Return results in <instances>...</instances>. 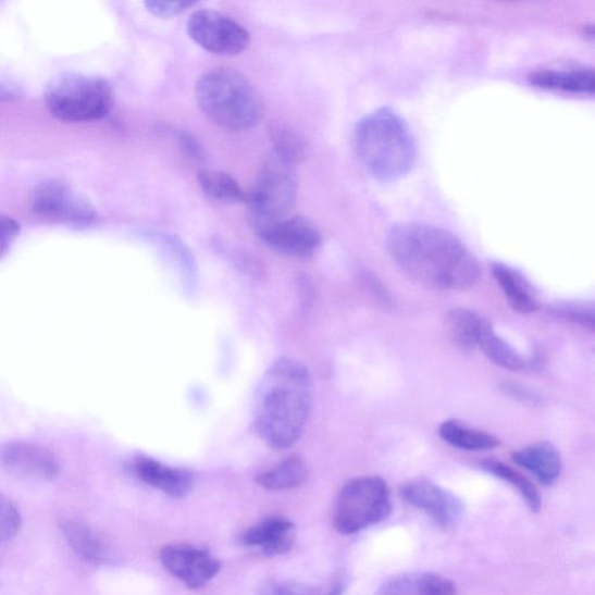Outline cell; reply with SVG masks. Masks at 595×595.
Masks as SVG:
<instances>
[{"label": "cell", "mask_w": 595, "mask_h": 595, "mask_svg": "<svg viewBox=\"0 0 595 595\" xmlns=\"http://www.w3.org/2000/svg\"><path fill=\"white\" fill-rule=\"evenodd\" d=\"M391 258L413 282L435 292H466L478 284L482 268L453 233L432 225L406 223L386 237Z\"/></svg>", "instance_id": "1"}, {"label": "cell", "mask_w": 595, "mask_h": 595, "mask_svg": "<svg viewBox=\"0 0 595 595\" xmlns=\"http://www.w3.org/2000/svg\"><path fill=\"white\" fill-rule=\"evenodd\" d=\"M311 407L312 380L308 368L284 357L269 367L260 382L255 427L269 447L290 448L302 435Z\"/></svg>", "instance_id": "2"}, {"label": "cell", "mask_w": 595, "mask_h": 595, "mask_svg": "<svg viewBox=\"0 0 595 595\" xmlns=\"http://www.w3.org/2000/svg\"><path fill=\"white\" fill-rule=\"evenodd\" d=\"M354 149L367 172L382 182L402 178L411 172L417 160L410 126L388 108L361 119L355 128Z\"/></svg>", "instance_id": "3"}, {"label": "cell", "mask_w": 595, "mask_h": 595, "mask_svg": "<svg viewBox=\"0 0 595 595\" xmlns=\"http://www.w3.org/2000/svg\"><path fill=\"white\" fill-rule=\"evenodd\" d=\"M199 109L212 123L230 131H246L259 125L264 103L253 85L231 67H214L196 85Z\"/></svg>", "instance_id": "4"}, {"label": "cell", "mask_w": 595, "mask_h": 595, "mask_svg": "<svg viewBox=\"0 0 595 595\" xmlns=\"http://www.w3.org/2000/svg\"><path fill=\"white\" fill-rule=\"evenodd\" d=\"M45 103L50 114L63 123H90L110 113L114 92L104 78L64 73L47 84Z\"/></svg>", "instance_id": "5"}, {"label": "cell", "mask_w": 595, "mask_h": 595, "mask_svg": "<svg viewBox=\"0 0 595 595\" xmlns=\"http://www.w3.org/2000/svg\"><path fill=\"white\" fill-rule=\"evenodd\" d=\"M393 512L387 483L376 475L349 481L338 493L334 526L339 534L352 535L375 525Z\"/></svg>", "instance_id": "6"}, {"label": "cell", "mask_w": 595, "mask_h": 595, "mask_svg": "<svg viewBox=\"0 0 595 595\" xmlns=\"http://www.w3.org/2000/svg\"><path fill=\"white\" fill-rule=\"evenodd\" d=\"M297 195L295 166L275 156L266 160L247 200L253 231L290 216Z\"/></svg>", "instance_id": "7"}, {"label": "cell", "mask_w": 595, "mask_h": 595, "mask_svg": "<svg viewBox=\"0 0 595 595\" xmlns=\"http://www.w3.org/2000/svg\"><path fill=\"white\" fill-rule=\"evenodd\" d=\"M188 32L201 48L219 55L240 54L250 42L249 33L243 25L213 10L194 12L188 22Z\"/></svg>", "instance_id": "8"}, {"label": "cell", "mask_w": 595, "mask_h": 595, "mask_svg": "<svg viewBox=\"0 0 595 595\" xmlns=\"http://www.w3.org/2000/svg\"><path fill=\"white\" fill-rule=\"evenodd\" d=\"M33 211L77 227L97 223L98 213L91 203L63 181L42 183L33 196Z\"/></svg>", "instance_id": "9"}, {"label": "cell", "mask_w": 595, "mask_h": 595, "mask_svg": "<svg viewBox=\"0 0 595 595\" xmlns=\"http://www.w3.org/2000/svg\"><path fill=\"white\" fill-rule=\"evenodd\" d=\"M255 233L272 250L297 259L313 257L321 245L320 231L302 216H287L255 230Z\"/></svg>", "instance_id": "10"}, {"label": "cell", "mask_w": 595, "mask_h": 595, "mask_svg": "<svg viewBox=\"0 0 595 595\" xmlns=\"http://www.w3.org/2000/svg\"><path fill=\"white\" fill-rule=\"evenodd\" d=\"M163 568L186 587L198 590L219 573V560L207 549L191 544H172L161 550Z\"/></svg>", "instance_id": "11"}, {"label": "cell", "mask_w": 595, "mask_h": 595, "mask_svg": "<svg viewBox=\"0 0 595 595\" xmlns=\"http://www.w3.org/2000/svg\"><path fill=\"white\" fill-rule=\"evenodd\" d=\"M401 498L426 513L441 530H448L463 513L460 499L438 485L419 480L405 484L400 488Z\"/></svg>", "instance_id": "12"}, {"label": "cell", "mask_w": 595, "mask_h": 595, "mask_svg": "<svg viewBox=\"0 0 595 595\" xmlns=\"http://www.w3.org/2000/svg\"><path fill=\"white\" fill-rule=\"evenodd\" d=\"M0 458L7 470L23 479L50 482L57 480L61 471L54 454L30 442H8Z\"/></svg>", "instance_id": "13"}, {"label": "cell", "mask_w": 595, "mask_h": 595, "mask_svg": "<svg viewBox=\"0 0 595 595\" xmlns=\"http://www.w3.org/2000/svg\"><path fill=\"white\" fill-rule=\"evenodd\" d=\"M295 523L283 517H272L250 526L240 536L244 547L260 548L268 556H282L295 544Z\"/></svg>", "instance_id": "14"}, {"label": "cell", "mask_w": 595, "mask_h": 595, "mask_svg": "<svg viewBox=\"0 0 595 595\" xmlns=\"http://www.w3.org/2000/svg\"><path fill=\"white\" fill-rule=\"evenodd\" d=\"M132 467L139 480L166 496L183 498L193 489L194 478L188 470L169 467L149 457L136 458Z\"/></svg>", "instance_id": "15"}, {"label": "cell", "mask_w": 595, "mask_h": 595, "mask_svg": "<svg viewBox=\"0 0 595 595\" xmlns=\"http://www.w3.org/2000/svg\"><path fill=\"white\" fill-rule=\"evenodd\" d=\"M60 526L66 543L85 562L97 566L113 563L115 554L109 542L90 525L77 520H64Z\"/></svg>", "instance_id": "16"}, {"label": "cell", "mask_w": 595, "mask_h": 595, "mask_svg": "<svg viewBox=\"0 0 595 595\" xmlns=\"http://www.w3.org/2000/svg\"><path fill=\"white\" fill-rule=\"evenodd\" d=\"M491 270L515 311L530 314L541 309L542 301L535 286L520 271L504 263L492 264Z\"/></svg>", "instance_id": "17"}, {"label": "cell", "mask_w": 595, "mask_h": 595, "mask_svg": "<svg viewBox=\"0 0 595 595\" xmlns=\"http://www.w3.org/2000/svg\"><path fill=\"white\" fill-rule=\"evenodd\" d=\"M512 460L520 468L530 471L544 486L554 485L563 470L562 457L550 442H537L518 450Z\"/></svg>", "instance_id": "18"}, {"label": "cell", "mask_w": 595, "mask_h": 595, "mask_svg": "<svg viewBox=\"0 0 595 595\" xmlns=\"http://www.w3.org/2000/svg\"><path fill=\"white\" fill-rule=\"evenodd\" d=\"M376 595H457V588L448 578L416 572L391 578L379 588Z\"/></svg>", "instance_id": "19"}, {"label": "cell", "mask_w": 595, "mask_h": 595, "mask_svg": "<svg viewBox=\"0 0 595 595\" xmlns=\"http://www.w3.org/2000/svg\"><path fill=\"white\" fill-rule=\"evenodd\" d=\"M531 80L536 87L582 95H595V71H542Z\"/></svg>", "instance_id": "20"}, {"label": "cell", "mask_w": 595, "mask_h": 595, "mask_svg": "<svg viewBox=\"0 0 595 595\" xmlns=\"http://www.w3.org/2000/svg\"><path fill=\"white\" fill-rule=\"evenodd\" d=\"M270 138L274 145L275 157L283 162L297 165L311 156L308 139L294 126L285 123H274L270 127Z\"/></svg>", "instance_id": "21"}, {"label": "cell", "mask_w": 595, "mask_h": 595, "mask_svg": "<svg viewBox=\"0 0 595 595\" xmlns=\"http://www.w3.org/2000/svg\"><path fill=\"white\" fill-rule=\"evenodd\" d=\"M438 433L448 445L469 451L491 450L501 445L497 436L468 427L464 423L456 420L442 423Z\"/></svg>", "instance_id": "22"}, {"label": "cell", "mask_w": 595, "mask_h": 595, "mask_svg": "<svg viewBox=\"0 0 595 595\" xmlns=\"http://www.w3.org/2000/svg\"><path fill=\"white\" fill-rule=\"evenodd\" d=\"M309 467L299 457L285 461L261 473L258 484L272 492L288 491L301 486L309 479Z\"/></svg>", "instance_id": "23"}, {"label": "cell", "mask_w": 595, "mask_h": 595, "mask_svg": "<svg viewBox=\"0 0 595 595\" xmlns=\"http://www.w3.org/2000/svg\"><path fill=\"white\" fill-rule=\"evenodd\" d=\"M487 322L480 313L464 308L451 310L447 318L453 343L463 349L479 347L480 336Z\"/></svg>", "instance_id": "24"}, {"label": "cell", "mask_w": 595, "mask_h": 595, "mask_svg": "<svg viewBox=\"0 0 595 595\" xmlns=\"http://www.w3.org/2000/svg\"><path fill=\"white\" fill-rule=\"evenodd\" d=\"M198 181L203 194L220 202H247L248 195L241 185L227 173L220 170L202 169L198 174Z\"/></svg>", "instance_id": "25"}, {"label": "cell", "mask_w": 595, "mask_h": 595, "mask_svg": "<svg viewBox=\"0 0 595 595\" xmlns=\"http://www.w3.org/2000/svg\"><path fill=\"white\" fill-rule=\"evenodd\" d=\"M479 347L487 359L496 365L509 371H521L525 367V361L521 354L511 345L505 342L489 322L485 325L479 339Z\"/></svg>", "instance_id": "26"}, {"label": "cell", "mask_w": 595, "mask_h": 595, "mask_svg": "<svg viewBox=\"0 0 595 595\" xmlns=\"http://www.w3.org/2000/svg\"><path fill=\"white\" fill-rule=\"evenodd\" d=\"M482 468L495 475V478L513 486L522 497L524 504L531 511L538 513L542 508V498L536 486L517 470L501 462L487 460L482 463Z\"/></svg>", "instance_id": "27"}, {"label": "cell", "mask_w": 595, "mask_h": 595, "mask_svg": "<svg viewBox=\"0 0 595 595\" xmlns=\"http://www.w3.org/2000/svg\"><path fill=\"white\" fill-rule=\"evenodd\" d=\"M550 311L558 319L595 332V301H560L554 303Z\"/></svg>", "instance_id": "28"}, {"label": "cell", "mask_w": 595, "mask_h": 595, "mask_svg": "<svg viewBox=\"0 0 595 595\" xmlns=\"http://www.w3.org/2000/svg\"><path fill=\"white\" fill-rule=\"evenodd\" d=\"M344 591L345 585L342 582L317 587L295 582H272L263 588L261 595H343Z\"/></svg>", "instance_id": "29"}, {"label": "cell", "mask_w": 595, "mask_h": 595, "mask_svg": "<svg viewBox=\"0 0 595 595\" xmlns=\"http://www.w3.org/2000/svg\"><path fill=\"white\" fill-rule=\"evenodd\" d=\"M0 519H2V542L7 543L12 541L22 529V515L18 506L11 499L2 497L0 499Z\"/></svg>", "instance_id": "30"}, {"label": "cell", "mask_w": 595, "mask_h": 595, "mask_svg": "<svg viewBox=\"0 0 595 595\" xmlns=\"http://www.w3.org/2000/svg\"><path fill=\"white\" fill-rule=\"evenodd\" d=\"M21 231L22 226L18 221L7 215L0 218V257H5V253L21 234Z\"/></svg>", "instance_id": "31"}, {"label": "cell", "mask_w": 595, "mask_h": 595, "mask_svg": "<svg viewBox=\"0 0 595 595\" xmlns=\"http://www.w3.org/2000/svg\"><path fill=\"white\" fill-rule=\"evenodd\" d=\"M195 3L191 2H156V0H149L145 3L147 10L161 18H172V16L179 15L185 10L191 8Z\"/></svg>", "instance_id": "32"}, {"label": "cell", "mask_w": 595, "mask_h": 595, "mask_svg": "<svg viewBox=\"0 0 595 595\" xmlns=\"http://www.w3.org/2000/svg\"><path fill=\"white\" fill-rule=\"evenodd\" d=\"M501 387L504 389V393H506L509 396H512L513 398H516L517 400L521 402L531 404V405H540L542 402L538 395L533 393L532 389L526 388L520 384L508 382V383H504Z\"/></svg>", "instance_id": "33"}, {"label": "cell", "mask_w": 595, "mask_h": 595, "mask_svg": "<svg viewBox=\"0 0 595 595\" xmlns=\"http://www.w3.org/2000/svg\"><path fill=\"white\" fill-rule=\"evenodd\" d=\"M178 141L186 156L196 161L206 160V151L191 134L182 132L178 134Z\"/></svg>", "instance_id": "34"}, {"label": "cell", "mask_w": 595, "mask_h": 595, "mask_svg": "<svg viewBox=\"0 0 595 595\" xmlns=\"http://www.w3.org/2000/svg\"><path fill=\"white\" fill-rule=\"evenodd\" d=\"M587 37L595 39V25H590L584 28Z\"/></svg>", "instance_id": "35"}]
</instances>
